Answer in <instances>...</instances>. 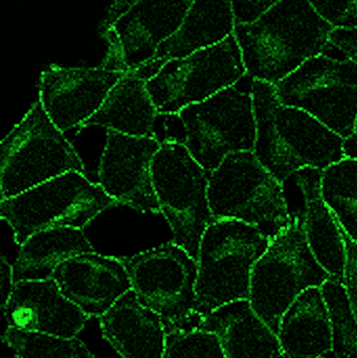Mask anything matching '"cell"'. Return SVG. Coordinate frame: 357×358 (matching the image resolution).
<instances>
[{
    "label": "cell",
    "instance_id": "cell-26",
    "mask_svg": "<svg viewBox=\"0 0 357 358\" xmlns=\"http://www.w3.org/2000/svg\"><path fill=\"white\" fill-rule=\"evenodd\" d=\"M2 341L17 358H96L77 338H62L6 328Z\"/></svg>",
    "mask_w": 357,
    "mask_h": 358
},
{
    "label": "cell",
    "instance_id": "cell-14",
    "mask_svg": "<svg viewBox=\"0 0 357 358\" xmlns=\"http://www.w3.org/2000/svg\"><path fill=\"white\" fill-rule=\"evenodd\" d=\"M161 142L107 131L99 167V185L117 204L140 213H161L152 180V163Z\"/></svg>",
    "mask_w": 357,
    "mask_h": 358
},
{
    "label": "cell",
    "instance_id": "cell-30",
    "mask_svg": "<svg viewBox=\"0 0 357 358\" xmlns=\"http://www.w3.org/2000/svg\"><path fill=\"white\" fill-rule=\"evenodd\" d=\"M346 246V267L344 285L349 299L350 307L357 322V244L342 229Z\"/></svg>",
    "mask_w": 357,
    "mask_h": 358
},
{
    "label": "cell",
    "instance_id": "cell-10",
    "mask_svg": "<svg viewBox=\"0 0 357 358\" xmlns=\"http://www.w3.org/2000/svg\"><path fill=\"white\" fill-rule=\"evenodd\" d=\"M152 180L173 242L197 260L201 238L215 221L207 196L210 172L193 159L182 143L163 141L153 159Z\"/></svg>",
    "mask_w": 357,
    "mask_h": 358
},
{
    "label": "cell",
    "instance_id": "cell-8",
    "mask_svg": "<svg viewBox=\"0 0 357 358\" xmlns=\"http://www.w3.org/2000/svg\"><path fill=\"white\" fill-rule=\"evenodd\" d=\"M275 88L283 104L309 113L344 140L354 132L357 63L330 42Z\"/></svg>",
    "mask_w": 357,
    "mask_h": 358
},
{
    "label": "cell",
    "instance_id": "cell-21",
    "mask_svg": "<svg viewBox=\"0 0 357 358\" xmlns=\"http://www.w3.org/2000/svg\"><path fill=\"white\" fill-rule=\"evenodd\" d=\"M199 328L217 336L224 358H285L276 332L249 300L220 307L203 317Z\"/></svg>",
    "mask_w": 357,
    "mask_h": 358
},
{
    "label": "cell",
    "instance_id": "cell-11",
    "mask_svg": "<svg viewBox=\"0 0 357 358\" xmlns=\"http://www.w3.org/2000/svg\"><path fill=\"white\" fill-rule=\"evenodd\" d=\"M121 259L132 290L154 311L168 334L199 328L196 304L197 260L175 242Z\"/></svg>",
    "mask_w": 357,
    "mask_h": 358
},
{
    "label": "cell",
    "instance_id": "cell-16",
    "mask_svg": "<svg viewBox=\"0 0 357 358\" xmlns=\"http://www.w3.org/2000/svg\"><path fill=\"white\" fill-rule=\"evenodd\" d=\"M88 317H101L132 290L121 259L94 252L78 255L57 266L50 277Z\"/></svg>",
    "mask_w": 357,
    "mask_h": 358
},
{
    "label": "cell",
    "instance_id": "cell-3",
    "mask_svg": "<svg viewBox=\"0 0 357 358\" xmlns=\"http://www.w3.org/2000/svg\"><path fill=\"white\" fill-rule=\"evenodd\" d=\"M335 27L308 0H281L263 16L235 27L247 76L276 85L329 43Z\"/></svg>",
    "mask_w": 357,
    "mask_h": 358
},
{
    "label": "cell",
    "instance_id": "cell-13",
    "mask_svg": "<svg viewBox=\"0 0 357 358\" xmlns=\"http://www.w3.org/2000/svg\"><path fill=\"white\" fill-rule=\"evenodd\" d=\"M193 0H140L104 29L108 54L102 66L133 73L182 27Z\"/></svg>",
    "mask_w": 357,
    "mask_h": 358
},
{
    "label": "cell",
    "instance_id": "cell-6",
    "mask_svg": "<svg viewBox=\"0 0 357 358\" xmlns=\"http://www.w3.org/2000/svg\"><path fill=\"white\" fill-rule=\"evenodd\" d=\"M210 208L214 220H238L272 241L291 223L284 187L254 152L228 155L210 173Z\"/></svg>",
    "mask_w": 357,
    "mask_h": 358
},
{
    "label": "cell",
    "instance_id": "cell-12",
    "mask_svg": "<svg viewBox=\"0 0 357 358\" xmlns=\"http://www.w3.org/2000/svg\"><path fill=\"white\" fill-rule=\"evenodd\" d=\"M247 75L240 46L233 34L215 45L168 61L147 80V88L159 115H175L235 85Z\"/></svg>",
    "mask_w": 357,
    "mask_h": 358
},
{
    "label": "cell",
    "instance_id": "cell-25",
    "mask_svg": "<svg viewBox=\"0 0 357 358\" xmlns=\"http://www.w3.org/2000/svg\"><path fill=\"white\" fill-rule=\"evenodd\" d=\"M321 189L335 220L357 244V159L345 157L323 170Z\"/></svg>",
    "mask_w": 357,
    "mask_h": 358
},
{
    "label": "cell",
    "instance_id": "cell-32",
    "mask_svg": "<svg viewBox=\"0 0 357 358\" xmlns=\"http://www.w3.org/2000/svg\"><path fill=\"white\" fill-rule=\"evenodd\" d=\"M329 42L357 63V27H335L329 36Z\"/></svg>",
    "mask_w": 357,
    "mask_h": 358
},
{
    "label": "cell",
    "instance_id": "cell-18",
    "mask_svg": "<svg viewBox=\"0 0 357 358\" xmlns=\"http://www.w3.org/2000/svg\"><path fill=\"white\" fill-rule=\"evenodd\" d=\"M235 27L232 0H193L175 35L161 44L154 58L133 75L147 81L168 61L224 41L234 34Z\"/></svg>",
    "mask_w": 357,
    "mask_h": 358
},
{
    "label": "cell",
    "instance_id": "cell-27",
    "mask_svg": "<svg viewBox=\"0 0 357 358\" xmlns=\"http://www.w3.org/2000/svg\"><path fill=\"white\" fill-rule=\"evenodd\" d=\"M333 324L337 358H357V322L344 281L330 277L321 286Z\"/></svg>",
    "mask_w": 357,
    "mask_h": 358
},
{
    "label": "cell",
    "instance_id": "cell-17",
    "mask_svg": "<svg viewBox=\"0 0 357 358\" xmlns=\"http://www.w3.org/2000/svg\"><path fill=\"white\" fill-rule=\"evenodd\" d=\"M2 311L8 328L62 338H75L89 319L52 278L16 282Z\"/></svg>",
    "mask_w": 357,
    "mask_h": 358
},
{
    "label": "cell",
    "instance_id": "cell-22",
    "mask_svg": "<svg viewBox=\"0 0 357 358\" xmlns=\"http://www.w3.org/2000/svg\"><path fill=\"white\" fill-rule=\"evenodd\" d=\"M323 170L306 168L293 173L303 198L306 238L312 254L330 277L344 281L346 246L341 227L321 189Z\"/></svg>",
    "mask_w": 357,
    "mask_h": 358
},
{
    "label": "cell",
    "instance_id": "cell-15",
    "mask_svg": "<svg viewBox=\"0 0 357 358\" xmlns=\"http://www.w3.org/2000/svg\"><path fill=\"white\" fill-rule=\"evenodd\" d=\"M123 71L100 66L52 65L41 75L39 101L52 123L62 132L81 128L101 108Z\"/></svg>",
    "mask_w": 357,
    "mask_h": 358
},
{
    "label": "cell",
    "instance_id": "cell-19",
    "mask_svg": "<svg viewBox=\"0 0 357 358\" xmlns=\"http://www.w3.org/2000/svg\"><path fill=\"white\" fill-rule=\"evenodd\" d=\"M105 340L122 358H161L168 332L161 317L133 290L99 317Z\"/></svg>",
    "mask_w": 357,
    "mask_h": 358
},
{
    "label": "cell",
    "instance_id": "cell-33",
    "mask_svg": "<svg viewBox=\"0 0 357 358\" xmlns=\"http://www.w3.org/2000/svg\"><path fill=\"white\" fill-rule=\"evenodd\" d=\"M15 275L14 267L10 265L6 260V256L1 255V260H0V296H1V308L8 304L10 296H12L13 290H14Z\"/></svg>",
    "mask_w": 357,
    "mask_h": 358
},
{
    "label": "cell",
    "instance_id": "cell-7",
    "mask_svg": "<svg viewBox=\"0 0 357 358\" xmlns=\"http://www.w3.org/2000/svg\"><path fill=\"white\" fill-rule=\"evenodd\" d=\"M0 155L1 200L67 172L85 174L81 157L39 100L2 140Z\"/></svg>",
    "mask_w": 357,
    "mask_h": 358
},
{
    "label": "cell",
    "instance_id": "cell-34",
    "mask_svg": "<svg viewBox=\"0 0 357 358\" xmlns=\"http://www.w3.org/2000/svg\"><path fill=\"white\" fill-rule=\"evenodd\" d=\"M138 1H140V0H113V3L111 4L108 15H107L106 19L103 22V31L106 29L107 27H110L117 19H119L126 10H129Z\"/></svg>",
    "mask_w": 357,
    "mask_h": 358
},
{
    "label": "cell",
    "instance_id": "cell-31",
    "mask_svg": "<svg viewBox=\"0 0 357 358\" xmlns=\"http://www.w3.org/2000/svg\"><path fill=\"white\" fill-rule=\"evenodd\" d=\"M281 0H232L235 22L249 24L263 16Z\"/></svg>",
    "mask_w": 357,
    "mask_h": 358
},
{
    "label": "cell",
    "instance_id": "cell-20",
    "mask_svg": "<svg viewBox=\"0 0 357 358\" xmlns=\"http://www.w3.org/2000/svg\"><path fill=\"white\" fill-rule=\"evenodd\" d=\"M277 336L286 358H337L333 319L321 287L305 290L293 302Z\"/></svg>",
    "mask_w": 357,
    "mask_h": 358
},
{
    "label": "cell",
    "instance_id": "cell-29",
    "mask_svg": "<svg viewBox=\"0 0 357 358\" xmlns=\"http://www.w3.org/2000/svg\"><path fill=\"white\" fill-rule=\"evenodd\" d=\"M333 27H357V0H308Z\"/></svg>",
    "mask_w": 357,
    "mask_h": 358
},
{
    "label": "cell",
    "instance_id": "cell-24",
    "mask_svg": "<svg viewBox=\"0 0 357 358\" xmlns=\"http://www.w3.org/2000/svg\"><path fill=\"white\" fill-rule=\"evenodd\" d=\"M94 248L84 234L75 227H52L38 231L21 244L14 267L15 281L27 275L54 268L78 255L94 252Z\"/></svg>",
    "mask_w": 357,
    "mask_h": 358
},
{
    "label": "cell",
    "instance_id": "cell-1",
    "mask_svg": "<svg viewBox=\"0 0 357 358\" xmlns=\"http://www.w3.org/2000/svg\"><path fill=\"white\" fill-rule=\"evenodd\" d=\"M258 161L280 182L306 168L325 170L345 159L344 138L309 113L279 100L276 88L254 80Z\"/></svg>",
    "mask_w": 357,
    "mask_h": 358
},
{
    "label": "cell",
    "instance_id": "cell-5",
    "mask_svg": "<svg viewBox=\"0 0 357 358\" xmlns=\"http://www.w3.org/2000/svg\"><path fill=\"white\" fill-rule=\"evenodd\" d=\"M253 82L247 75L235 85L174 115L182 130L178 143L210 173L228 155L255 150Z\"/></svg>",
    "mask_w": 357,
    "mask_h": 358
},
{
    "label": "cell",
    "instance_id": "cell-2",
    "mask_svg": "<svg viewBox=\"0 0 357 358\" xmlns=\"http://www.w3.org/2000/svg\"><path fill=\"white\" fill-rule=\"evenodd\" d=\"M291 223L272 240L252 273L249 303L278 334L281 320L305 290L321 287L330 275L321 266L306 238L303 198L295 176L282 182Z\"/></svg>",
    "mask_w": 357,
    "mask_h": 358
},
{
    "label": "cell",
    "instance_id": "cell-4",
    "mask_svg": "<svg viewBox=\"0 0 357 358\" xmlns=\"http://www.w3.org/2000/svg\"><path fill=\"white\" fill-rule=\"evenodd\" d=\"M270 240L238 220H215L201 238L197 256L196 304L203 317L224 305L249 300L254 266Z\"/></svg>",
    "mask_w": 357,
    "mask_h": 358
},
{
    "label": "cell",
    "instance_id": "cell-36",
    "mask_svg": "<svg viewBox=\"0 0 357 358\" xmlns=\"http://www.w3.org/2000/svg\"><path fill=\"white\" fill-rule=\"evenodd\" d=\"M285 358H286V357H285Z\"/></svg>",
    "mask_w": 357,
    "mask_h": 358
},
{
    "label": "cell",
    "instance_id": "cell-23",
    "mask_svg": "<svg viewBox=\"0 0 357 358\" xmlns=\"http://www.w3.org/2000/svg\"><path fill=\"white\" fill-rule=\"evenodd\" d=\"M159 111L153 103L147 81L133 73H125L115 84L94 117L82 127L101 126L134 138H156L154 124Z\"/></svg>",
    "mask_w": 357,
    "mask_h": 358
},
{
    "label": "cell",
    "instance_id": "cell-35",
    "mask_svg": "<svg viewBox=\"0 0 357 358\" xmlns=\"http://www.w3.org/2000/svg\"><path fill=\"white\" fill-rule=\"evenodd\" d=\"M344 153L348 159H357V119L351 136L344 141Z\"/></svg>",
    "mask_w": 357,
    "mask_h": 358
},
{
    "label": "cell",
    "instance_id": "cell-28",
    "mask_svg": "<svg viewBox=\"0 0 357 358\" xmlns=\"http://www.w3.org/2000/svg\"><path fill=\"white\" fill-rule=\"evenodd\" d=\"M161 358H224L219 338L201 328L169 332Z\"/></svg>",
    "mask_w": 357,
    "mask_h": 358
},
{
    "label": "cell",
    "instance_id": "cell-9",
    "mask_svg": "<svg viewBox=\"0 0 357 358\" xmlns=\"http://www.w3.org/2000/svg\"><path fill=\"white\" fill-rule=\"evenodd\" d=\"M117 202L85 174L67 172L15 197L1 200L0 214L18 245L52 227L83 229Z\"/></svg>",
    "mask_w": 357,
    "mask_h": 358
}]
</instances>
